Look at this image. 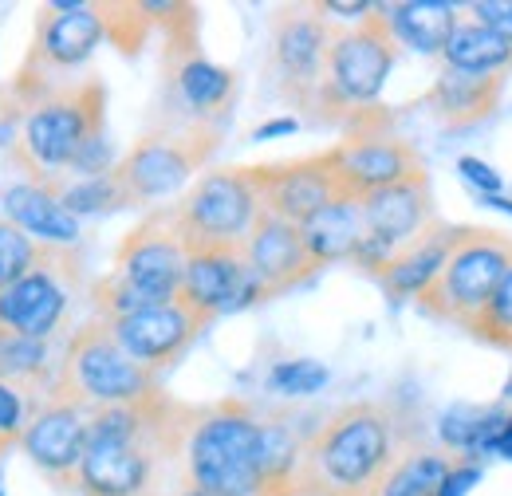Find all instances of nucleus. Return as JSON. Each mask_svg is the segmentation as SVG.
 I'll list each match as a JSON object with an SVG mask.
<instances>
[{
  "label": "nucleus",
  "instance_id": "1",
  "mask_svg": "<svg viewBox=\"0 0 512 496\" xmlns=\"http://www.w3.org/2000/svg\"><path fill=\"white\" fill-rule=\"evenodd\" d=\"M193 410L166 390L130 406H103L87 418L79 496H182V453Z\"/></svg>",
  "mask_w": 512,
  "mask_h": 496
},
{
  "label": "nucleus",
  "instance_id": "2",
  "mask_svg": "<svg viewBox=\"0 0 512 496\" xmlns=\"http://www.w3.org/2000/svg\"><path fill=\"white\" fill-rule=\"evenodd\" d=\"M414 441V426L390 402H347L308 437L296 496H367Z\"/></svg>",
  "mask_w": 512,
  "mask_h": 496
},
{
  "label": "nucleus",
  "instance_id": "3",
  "mask_svg": "<svg viewBox=\"0 0 512 496\" xmlns=\"http://www.w3.org/2000/svg\"><path fill=\"white\" fill-rule=\"evenodd\" d=\"M107 130V87L99 79H67L24 103L20 134L8 162L24 182H60L91 134Z\"/></svg>",
  "mask_w": 512,
  "mask_h": 496
},
{
  "label": "nucleus",
  "instance_id": "4",
  "mask_svg": "<svg viewBox=\"0 0 512 496\" xmlns=\"http://www.w3.org/2000/svg\"><path fill=\"white\" fill-rule=\"evenodd\" d=\"M182 473L209 496H260V410L245 398L197 406Z\"/></svg>",
  "mask_w": 512,
  "mask_h": 496
},
{
  "label": "nucleus",
  "instance_id": "5",
  "mask_svg": "<svg viewBox=\"0 0 512 496\" xmlns=\"http://www.w3.org/2000/svg\"><path fill=\"white\" fill-rule=\"evenodd\" d=\"M398 52L402 48L394 44L379 4L359 24H335L312 119L327 126H347L351 119L375 111L386 79L398 63Z\"/></svg>",
  "mask_w": 512,
  "mask_h": 496
},
{
  "label": "nucleus",
  "instance_id": "6",
  "mask_svg": "<svg viewBox=\"0 0 512 496\" xmlns=\"http://www.w3.org/2000/svg\"><path fill=\"white\" fill-rule=\"evenodd\" d=\"M158 390H162V378L138 367L119 347L111 327L91 315L64 339L60 371L48 394H60L83 410H103V406H130V402L154 398Z\"/></svg>",
  "mask_w": 512,
  "mask_h": 496
},
{
  "label": "nucleus",
  "instance_id": "7",
  "mask_svg": "<svg viewBox=\"0 0 512 496\" xmlns=\"http://www.w3.org/2000/svg\"><path fill=\"white\" fill-rule=\"evenodd\" d=\"M217 150H221V126L154 123L119 158L115 182L127 193L130 209H158L162 201L186 193L209 170Z\"/></svg>",
  "mask_w": 512,
  "mask_h": 496
},
{
  "label": "nucleus",
  "instance_id": "8",
  "mask_svg": "<svg viewBox=\"0 0 512 496\" xmlns=\"http://www.w3.org/2000/svg\"><path fill=\"white\" fill-rule=\"evenodd\" d=\"M509 260L512 237L497 233V229H481V225H461L446 268L414 304L434 323H446L453 331L473 335L477 319L485 315L497 284L509 272Z\"/></svg>",
  "mask_w": 512,
  "mask_h": 496
},
{
  "label": "nucleus",
  "instance_id": "9",
  "mask_svg": "<svg viewBox=\"0 0 512 496\" xmlns=\"http://www.w3.org/2000/svg\"><path fill=\"white\" fill-rule=\"evenodd\" d=\"M103 40H107V4H91V0L40 4L28 56L16 67L8 95L28 103L40 91L67 83V75L91 60Z\"/></svg>",
  "mask_w": 512,
  "mask_h": 496
},
{
  "label": "nucleus",
  "instance_id": "10",
  "mask_svg": "<svg viewBox=\"0 0 512 496\" xmlns=\"http://www.w3.org/2000/svg\"><path fill=\"white\" fill-rule=\"evenodd\" d=\"M335 24L323 20L316 4H280L268 24V79L284 107L316 115V95L331 52Z\"/></svg>",
  "mask_w": 512,
  "mask_h": 496
},
{
  "label": "nucleus",
  "instance_id": "11",
  "mask_svg": "<svg viewBox=\"0 0 512 496\" xmlns=\"http://www.w3.org/2000/svg\"><path fill=\"white\" fill-rule=\"evenodd\" d=\"M170 213L186 248L245 245L264 205L249 166H213L170 205Z\"/></svg>",
  "mask_w": 512,
  "mask_h": 496
},
{
  "label": "nucleus",
  "instance_id": "12",
  "mask_svg": "<svg viewBox=\"0 0 512 496\" xmlns=\"http://www.w3.org/2000/svg\"><path fill=\"white\" fill-rule=\"evenodd\" d=\"M83 260L75 248H44L40 264L0 292V335L56 339L67 331L75 300L83 296Z\"/></svg>",
  "mask_w": 512,
  "mask_h": 496
},
{
  "label": "nucleus",
  "instance_id": "13",
  "mask_svg": "<svg viewBox=\"0 0 512 496\" xmlns=\"http://www.w3.org/2000/svg\"><path fill=\"white\" fill-rule=\"evenodd\" d=\"M331 158H335L339 193L355 197V201L398 186L414 174H426L422 154L414 150V142H406L402 134L390 130V115L383 107L351 119L343 142L331 146Z\"/></svg>",
  "mask_w": 512,
  "mask_h": 496
},
{
  "label": "nucleus",
  "instance_id": "14",
  "mask_svg": "<svg viewBox=\"0 0 512 496\" xmlns=\"http://www.w3.org/2000/svg\"><path fill=\"white\" fill-rule=\"evenodd\" d=\"M359 209H363V237L355 245L351 264L367 276H379L398 248L410 245L426 225L438 221L430 174H414L398 186L379 189V193L363 197Z\"/></svg>",
  "mask_w": 512,
  "mask_h": 496
},
{
  "label": "nucleus",
  "instance_id": "15",
  "mask_svg": "<svg viewBox=\"0 0 512 496\" xmlns=\"http://www.w3.org/2000/svg\"><path fill=\"white\" fill-rule=\"evenodd\" d=\"M186 260H190V248H186L178 225H174L170 205H158L119 241L111 272L134 284L154 304H170V300L182 296Z\"/></svg>",
  "mask_w": 512,
  "mask_h": 496
},
{
  "label": "nucleus",
  "instance_id": "16",
  "mask_svg": "<svg viewBox=\"0 0 512 496\" xmlns=\"http://www.w3.org/2000/svg\"><path fill=\"white\" fill-rule=\"evenodd\" d=\"M166 119L170 126H221L237 103V71L201 56L197 40L166 44Z\"/></svg>",
  "mask_w": 512,
  "mask_h": 496
},
{
  "label": "nucleus",
  "instance_id": "17",
  "mask_svg": "<svg viewBox=\"0 0 512 496\" xmlns=\"http://www.w3.org/2000/svg\"><path fill=\"white\" fill-rule=\"evenodd\" d=\"M87 418L91 410L67 402L60 394H48L32 410L16 445L36 465V473H44V481H52L64 493L79 489V465L87 453Z\"/></svg>",
  "mask_w": 512,
  "mask_h": 496
},
{
  "label": "nucleus",
  "instance_id": "18",
  "mask_svg": "<svg viewBox=\"0 0 512 496\" xmlns=\"http://www.w3.org/2000/svg\"><path fill=\"white\" fill-rule=\"evenodd\" d=\"M197 315H205L209 323L229 315V311L264 304L268 292L253 276L245 248L241 245H205L190 248L186 260V276H182V296Z\"/></svg>",
  "mask_w": 512,
  "mask_h": 496
},
{
  "label": "nucleus",
  "instance_id": "19",
  "mask_svg": "<svg viewBox=\"0 0 512 496\" xmlns=\"http://www.w3.org/2000/svg\"><path fill=\"white\" fill-rule=\"evenodd\" d=\"M253 186L260 193L264 213L304 225L320 213L323 205H331L339 193V178H335V158L331 146L308 158H288V162H268V166H249Z\"/></svg>",
  "mask_w": 512,
  "mask_h": 496
},
{
  "label": "nucleus",
  "instance_id": "20",
  "mask_svg": "<svg viewBox=\"0 0 512 496\" xmlns=\"http://www.w3.org/2000/svg\"><path fill=\"white\" fill-rule=\"evenodd\" d=\"M107 327H111L119 347L127 351L138 367H146L150 374L162 378L170 367L182 363V355L201 339L209 319L197 315L186 300H170V304L146 308L138 311V315H127V319H115Z\"/></svg>",
  "mask_w": 512,
  "mask_h": 496
},
{
  "label": "nucleus",
  "instance_id": "21",
  "mask_svg": "<svg viewBox=\"0 0 512 496\" xmlns=\"http://www.w3.org/2000/svg\"><path fill=\"white\" fill-rule=\"evenodd\" d=\"M241 248H245V260H249L253 276L264 284L268 300H276V296H284V292L308 284V280L320 272V264L312 260V252L304 245L300 225L280 221V217H272V213H260V217H256L253 233L245 237Z\"/></svg>",
  "mask_w": 512,
  "mask_h": 496
},
{
  "label": "nucleus",
  "instance_id": "22",
  "mask_svg": "<svg viewBox=\"0 0 512 496\" xmlns=\"http://www.w3.org/2000/svg\"><path fill=\"white\" fill-rule=\"evenodd\" d=\"M0 209L4 217L28 233L36 245L44 248H75L83 237L79 217H71L60 201V182H12L0 193Z\"/></svg>",
  "mask_w": 512,
  "mask_h": 496
},
{
  "label": "nucleus",
  "instance_id": "23",
  "mask_svg": "<svg viewBox=\"0 0 512 496\" xmlns=\"http://www.w3.org/2000/svg\"><path fill=\"white\" fill-rule=\"evenodd\" d=\"M457 233H461V225H449V221L438 217V221L426 225L410 245L398 248V252L390 256V264L375 276V284L386 292V300H394V304L418 300V296L438 280V272L446 268L449 252L457 245Z\"/></svg>",
  "mask_w": 512,
  "mask_h": 496
},
{
  "label": "nucleus",
  "instance_id": "24",
  "mask_svg": "<svg viewBox=\"0 0 512 496\" xmlns=\"http://www.w3.org/2000/svg\"><path fill=\"white\" fill-rule=\"evenodd\" d=\"M505 79L509 75H469V71H449V67H442V75L426 91V107L449 130L477 126L501 111Z\"/></svg>",
  "mask_w": 512,
  "mask_h": 496
},
{
  "label": "nucleus",
  "instance_id": "25",
  "mask_svg": "<svg viewBox=\"0 0 512 496\" xmlns=\"http://www.w3.org/2000/svg\"><path fill=\"white\" fill-rule=\"evenodd\" d=\"M312 430L292 410L260 414V496H296V473Z\"/></svg>",
  "mask_w": 512,
  "mask_h": 496
},
{
  "label": "nucleus",
  "instance_id": "26",
  "mask_svg": "<svg viewBox=\"0 0 512 496\" xmlns=\"http://www.w3.org/2000/svg\"><path fill=\"white\" fill-rule=\"evenodd\" d=\"M386 28L394 36L398 48H410L418 56H442L453 36V28L461 24V8L442 4V0H398V4H379Z\"/></svg>",
  "mask_w": 512,
  "mask_h": 496
},
{
  "label": "nucleus",
  "instance_id": "27",
  "mask_svg": "<svg viewBox=\"0 0 512 496\" xmlns=\"http://www.w3.org/2000/svg\"><path fill=\"white\" fill-rule=\"evenodd\" d=\"M300 233H304V245H308L312 260L320 268L351 260L359 237H363V209H359L355 197H335L331 205H323L312 221L300 225Z\"/></svg>",
  "mask_w": 512,
  "mask_h": 496
},
{
  "label": "nucleus",
  "instance_id": "28",
  "mask_svg": "<svg viewBox=\"0 0 512 496\" xmlns=\"http://www.w3.org/2000/svg\"><path fill=\"white\" fill-rule=\"evenodd\" d=\"M60 351H56V339L0 335V378L36 398H48L56 371H60Z\"/></svg>",
  "mask_w": 512,
  "mask_h": 496
},
{
  "label": "nucleus",
  "instance_id": "29",
  "mask_svg": "<svg viewBox=\"0 0 512 496\" xmlns=\"http://www.w3.org/2000/svg\"><path fill=\"white\" fill-rule=\"evenodd\" d=\"M442 63L449 71H469V75H509L512 40L497 36L493 28H485L477 20H461L449 36Z\"/></svg>",
  "mask_w": 512,
  "mask_h": 496
},
{
  "label": "nucleus",
  "instance_id": "30",
  "mask_svg": "<svg viewBox=\"0 0 512 496\" xmlns=\"http://www.w3.org/2000/svg\"><path fill=\"white\" fill-rule=\"evenodd\" d=\"M505 410L497 406H457L449 410L438 426V437H442V449L453 453V457H477L485 453L501 430H505Z\"/></svg>",
  "mask_w": 512,
  "mask_h": 496
},
{
  "label": "nucleus",
  "instance_id": "31",
  "mask_svg": "<svg viewBox=\"0 0 512 496\" xmlns=\"http://www.w3.org/2000/svg\"><path fill=\"white\" fill-rule=\"evenodd\" d=\"M60 201L71 217H103V213H119L130 209L127 193L115 182V170L103 178H60Z\"/></svg>",
  "mask_w": 512,
  "mask_h": 496
},
{
  "label": "nucleus",
  "instance_id": "32",
  "mask_svg": "<svg viewBox=\"0 0 512 496\" xmlns=\"http://www.w3.org/2000/svg\"><path fill=\"white\" fill-rule=\"evenodd\" d=\"M44 256V245H36L28 233H20L4 213H0V292L12 288L20 276H28Z\"/></svg>",
  "mask_w": 512,
  "mask_h": 496
},
{
  "label": "nucleus",
  "instance_id": "33",
  "mask_svg": "<svg viewBox=\"0 0 512 496\" xmlns=\"http://www.w3.org/2000/svg\"><path fill=\"white\" fill-rule=\"evenodd\" d=\"M331 382V371L316 363V359H284L268 371V390L284 394V398H308L320 394L323 386Z\"/></svg>",
  "mask_w": 512,
  "mask_h": 496
},
{
  "label": "nucleus",
  "instance_id": "34",
  "mask_svg": "<svg viewBox=\"0 0 512 496\" xmlns=\"http://www.w3.org/2000/svg\"><path fill=\"white\" fill-rule=\"evenodd\" d=\"M473 339H481L485 347H497V351L512 355V260L505 280L497 284V292H493V300L485 308V315L473 327Z\"/></svg>",
  "mask_w": 512,
  "mask_h": 496
},
{
  "label": "nucleus",
  "instance_id": "35",
  "mask_svg": "<svg viewBox=\"0 0 512 496\" xmlns=\"http://www.w3.org/2000/svg\"><path fill=\"white\" fill-rule=\"evenodd\" d=\"M36 406H40L36 394H28V390H20V386H12V382L0 378V441H8L16 449Z\"/></svg>",
  "mask_w": 512,
  "mask_h": 496
},
{
  "label": "nucleus",
  "instance_id": "36",
  "mask_svg": "<svg viewBox=\"0 0 512 496\" xmlns=\"http://www.w3.org/2000/svg\"><path fill=\"white\" fill-rule=\"evenodd\" d=\"M457 174H461V182L465 186L477 189V197H497L501 193V186H505V178L489 166V162H481V158H457Z\"/></svg>",
  "mask_w": 512,
  "mask_h": 496
},
{
  "label": "nucleus",
  "instance_id": "37",
  "mask_svg": "<svg viewBox=\"0 0 512 496\" xmlns=\"http://www.w3.org/2000/svg\"><path fill=\"white\" fill-rule=\"evenodd\" d=\"M469 12H473L477 24H485L497 36L512 40V0H477V4H469Z\"/></svg>",
  "mask_w": 512,
  "mask_h": 496
},
{
  "label": "nucleus",
  "instance_id": "38",
  "mask_svg": "<svg viewBox=\"0 0 512 496\" xmlns=\"http://www.w3.org/2000/svg\"><path fill=\"white\" fill-rule=\"evenodd\" d=\"M477 481H481V465H477L473 457H457V461L449 465L438 496H469V489H473Z\"/></svg>",
  "mask_w": 512,
  "mask_h": 496
},
{
  "label": "nucleus",
  "instance_id": "39",
  "mask_svg": "<svg viewBox=\"0 0 512 496\" xmlns=\"http://www.w3.org/2000/svg\"><path fill=\"white\" fill-rule=\"evenodd\" d=\"M316 12L331 24H339V20L343 24H359V20H367L375 12V4H367V0H323V4H316Z\"/></svg>",
  "mask_w": 512,
  "mask_h": 496
},
{
  "label": "nucleus",
  "instance_id": "40",
  "mask_svg": "<svg viewBox=\"0 0 512 496\" xmlns=\"http://www.w3.org/2000/svg\"><path fill=\"white\" fill-rule=\"evenodd\" d=\"M300 130V119L288 115V119H272V123H260L253 130V142H268V138H284V134H296Z\"/></svg>",
  "mask_w": 512,
  "mask_h": 496
},
{
  "label": "nucleus",
  "instance_id": "41",
  "mask_svg": "<svg viewBox=\"0 0 512 496\" xmlns=\"http://www.w3.org/2000/svg\"><path fill=\"white\" fill-rule=\"evenodd\" d=\"M8 453H12V445H8V441H0V465H4V457H8Z\"/></svg>",
  "mask_w": 512,
  "mask_h": 496
},
{
  "label": "nucleus",
  "instance_id": "42",
  "mask_svg": "<svg viewBox=\"0 0 512 496\" xmlns=\"http://www.w3.org/2000/svg\"><path fill=\"white\" fill-rule=\"evenodd\" d=\"M182 496H209V493H201V489H182Z\"/></svg>",
  "mask_w": 512,
  "mask_h": 496
},
{
  "label": "nucleus",
  "instance_id": "43",
  "mask_svg": "<svg viewBox=\"0 0 512 496\" xmlns=\"http://www.w3.org/2000/svg\"><path fill=\"white\" fill-rule=\"evenodd\" d=\"M0 469H4V465H0ZM0 496H4V489H0Z\"/></svg>",
  "mask_w": 512,
  "mask_h": 496
}]
</instances>
